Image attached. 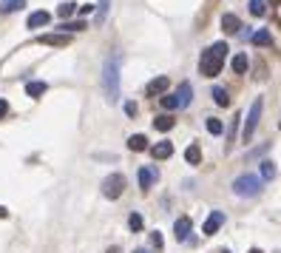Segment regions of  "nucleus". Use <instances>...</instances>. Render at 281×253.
<instances>
[{"mask_svg": "<svg viewBox=\"0 0 281 253\" xmlns=\"http://www.w3.org/2000/svg\"><path fill=\"white\" fill-rule=\"evenodd\" d=\"M108 253H120V247H111V250H108Z\"/></svg>", "mask_w": 281, "mask_h": 253, "instance_id": "nucleus-34", "label": "nucleus"}, {"mask_svg": "<svg viewBox=\"0 0 281 253\" xmlns=\"http://www.w3.org/2000/svg\"><path fill=\"white\" fill-rule=\"evenodd\" d=\"M102 86H106V97L108 103H116L120 100V57L111 54L106 60V69H102Z\"/></svg>", "mask_w": 281, "mask_h": 253, "instance_id": "nucleus-1", "label": "nucleus"}, {"mask_svg": "<svg viewBox=\"0 0 281 253\" xmlns=\"http://www.w3.org/2000/svg\"><path fill=\"white\" fill-rule=\"evenodd\" d=\"M150 242H154V247H162V236H159V233H150Z\"/></svg>", "mask_w": 281, "mask_h": 253, "instance_id": "nucleus-32", "label": "nucleus"}, {"mask_svg": "<svg viewBox=\"0 0 281 253\" xmlns=\"http://www.w3.org/2000/svg\"><path fill=\"white\" fill-rule=\"evenodd\" d=\"M222 63H224V57L222 54L213 52V46L210 49H204L202 52V60H199V71H202L204 77H216L222 71Z\"/></svg>", "mask_w": 281, "mask_h": 253, "instance_id": "nucleus-2", "label": "nucleus"}, {"mask_svg": "<svg viewBox=\"0 0 281 253\" xmlns=\"http://www.w3.org/2000/svg\"><path fill=\"white\" fill-rule=\"evenodd\" d=\"M222 225H224V213H222V210H213L210 216L204 219V225H202V233L213 236V233H216V230H219Z\"/></svg>", "mask_w": 281, "mask_h": 253, "instance_id": "nucleus-6", "label": "nucleus"}, {"mask_svg": "<svg viewBox=\"0 0 281 253\" xmlns=\"http://www.w3.org/2000/svg\"><path fill=\"white\" fill-rule=\"evenodd\" d=\"M222 253H230V250H222Z\"/></svg>", "mask_w": 281, "mask_h": 253, "instance_id": "nucleus-38", "label": "nucleus"}, {"mask_svg": "<svg viewBox=\"0 0 281 253\" xmlns=\"http://www.w3.org/2000/svg\"><path fill=\"white\" fill-rule=\"evenodd\" d=\"M184 159H188V165H199V162H202V148H199L196 142H190V145L184 148Z\"/></svg>", "mask_w": 281, "mask_h": 253, "instance_id": "nucleus-13", "label": "nucleus"}, {"mask_svg": "<svg viewBox=\"0 0 281 253\" xmlns=\"http://www.w3.org/2000/svg\"><path fill=\"white\" fill-rule=\"evenodd\" d=\"M6 114H9V103H6V100H0V120H3Z\"/></svg>", "mask_w": 281, "mask_h": 253, "instance_id": "nucleus-31", "label": "nucleus"}, {"mask_svg": "<svg viewBox=\"0 0 281 253\" xmlns=\"http://www.w3.org/2000/svg\"><path fill=\"white\" fill-rule=\"evenodd\" d=\"M156 168H150V165H145V168H140V174H136V179H140V188L142 191H148L150 185L156 182Z\"/></svg>", "mask_w": 281, "mask_h": 253, "instance_id": "nucleus-7", "label": "nucleus"}, {"mask_svg": "<svg viewBox=\"0 0 281 253\" xmlns=\"http://www.w3.org/2000/svg\"><path fill=\"white\" fill-rule=\"evenodd\" d=\"M230 66H233V71H236V74H244V71H247V57H244V54H236Z\"/></svg>", "mask_w": 281, "mask_h": 253, "instance_id": "nucleus-26", "label": "nucleus"}, {"mask_svg": "<svg viewBox=\"0 0 281 253\" xmlns=\"http://www.w3.org/2000/svg\"><path fill=\"white\" fill-rule=\"evenodd\" d=\"M97 6H100L97 9V26H100V23H106V18H108V0H100Z\"/></svg>", "mask_w": 281, "mask_h": 253, "instance_id": "nucleus-28", "label": "nucleus"}, {"mask_svg": "<svg viewBox=\"0 0 281 253\" xmlns=\"http://www.w3.org/2000/svg\"><path fill=\"white\" fill-rule=\"evenodd\" d=\"M238 29H242V20L228 12V15H222V32H228V35H238Z\"/></svg>", "mask_w": 281, "mask_h": 253, "instance_id": "nucleus-9", "label": "nucleus"}, {"mask_svg": "<svg viewBox=\"0 0 281 253\" xmlns=\"http://www.w3.org/2000/svg\"><path fill=\"white\" fill-rule=\"evenodd\" d=\"M6 216H9V210H6V208H0V219H6Z\"/></svg>", "mask_w": 281, "mask_h": 253, "instance_id": "nucleus-33", "label": "nucleus"}, {"mask_svg": "<svg viewBox=\"0 0 281 253\" xmlns=\"http://www.w3.org/2000/svg\"><path fill=\"white\" fill-rule=\"evenodd\" d=\"M26 6V0H0V15H12Z\"/></svg>", "mask_w": 281, "mask_h": 253, "instance_id": "nucleus-16", "label": "nucleus"}, {"mask_svg": "<svg viewBox=\"0 0 281 253\" xmlns=\"http://www.w3.org/2000/svg\"><path fill=\"white\" fill-rule=\"evenodd\" d=\"M262 108H264V103H262V97L258 100H253V105H250V111H247V122H244V142H250L253 140V134H256V125H258V120H262Z\"/></svg>", "mask_w": 281, "mask_h": 253, "instance_id": "nucleus-4", "label": "nucleus"}, {"mask_svg": "<svg viewBox=\"0 0 281 253\" xmlns=\"http://www.w3.org/2000/svg\"><path fill=\"white\" fill-rule=\"evenodd\" d=\"M250 15H253V18H264V15H267L264 0H250Z\"/></svg>", "mask_w": 281, "mask_h": 253, "instance_id": "nucleus-23", "label": "nucleus"}, {"mask_svg": "<svg viewBox=\"0 0 281 253\" xmlns=\"http://www.w3.org/2000/svg\"><path fill=\"white\" fill-rule=\"evenodd\" d=\"M48 20H52V15H48V12H34V15H28V29L48 26Z\"/></svg>", "mask_w": 281, "mask_h": 253, "instance_id": "nucleus-15", "label": "nucleus"}, {"mask_svg": "<svg viewBox=\"0 0 281 253\" xmlns=\"http://www.w3.org/2000/svg\"><path fill=\"white\" fill-rule=\"evenodd\" d=\"M154 125H156V131H170V128H174V117L162 114V117H156V120H154Z\"/></svg>", "mask_w": 281, "mask_h": 253, "instance_id": "nucleus-21", "label": "nucleus"}, {"mask_svg": "<svg viewBox=\"0 0 281 253\" xmlns=\"http://www.w3.org/2000/svg\"><path fill=\"white\" fill-rule=\"evenodd\" d=\"M258 188H262V179H258L256 174H244V176H238L236 182H233V191H236L238 196H256Z\"/></svg>", "mask_w": 281, "mask_h": 253, "instance_id": "nucleus-3", "label": "nucleus"}, {"mask_svg": "<svg viewBox=\"0 0 281 253\" xmlns=\"http://www.w3.org/2000/svg\"><path fill=\"white\" fill-rule=\"evenodd\" d=\"M270 3H281V0H270Z\"/></svg>", "mask_w": 281, "mask_h": 253, "instance_id": "nucleus-36", "label": "nucleus"}, {"mask_svg": "<svg viewBox=\"0 0 281 253\" xmlns=\"http://www.w3.org/2000/svg\"><path fill=\"white\" fill-rule=\"evenodd\" d=\"M188 233H190V216H179L176 219V225H174V236L179 239V242H184Z\"/></svg>", "mask_w": 281, "mask_h": 253, "instance_id": "nucleus-11", "label": "nucleus"}, {"mask_svg": "<svg viewBox=\"0 0 281 253\" xmlns=\"http://www.w3.org/2000/svg\"><path fill=\"white\" fill-rule=\"evenodd\" d=\"M250 253H262V250H258V247H253V250H250Z\"/></svg>", "mask_w": 281, "mask_h": 253, "instance_id": "nucleus-35", "label": "nucleus"}, {"mask_svg": "<svg viewBox=\"0 0 281 253\" xmlns=\"http://www.w3.org/2000/svg\"><path fill=\"white\" fill-rule=\"evenodd\" d=\"M128 227H131V230H142V216H140V213H131V219H128Z\"/></svg>", "mask_w": 281, "mask_h": 253, "instance_id": "nucleus-30", "label": "nucleus"}, {"mask_svg": "<svg viewBox=\"0 0 281 253\" xmlns=\"http://www.w3.org/2000/svg\"><path fill=\"white\" fill-rule=\"evenodd\" d=\"M278 125H281V122H278Z\"/></svg>", "mask_w": 281, "mask_h": 253, "instance_id": "nucleus-39", "label": "nucleus"}, {"mask_svg": "<svg viewBox=\"0 0 281 253\" xmlns=\"http://www.w3.org/2000/svg\"><path fill=\"white\" fill-rule=\"evenodd\" d=\"M136 253H148V250H136Z\"/></svg>", "mask_w": 281, "mask_h": 253, "instance_id": "nucleus-37", "label": "nucleus"}, {"mask_svg": "<svg viewBox=\"0 0 281 253\" xmlns=\"http://www.w3.org/2000/svg\"><path fill=\"white\" fill-rule=\"evenodd\" d=\"M82 29H86V23L82 20H74V23H62L60 32L62 35H74V32H82Z\"/></svg>", "mask_w": 281, "mask_h": 253, "instance_id": "nucleus-24", "label": "nucleus"}, {"mask_svg": "<svg viewBox=\"0 0 281 253\" xmlns=\"http://www.w3.org/2000/svg\"><path fill=\"white\" fill-rule=\"evenodd\" d=\"M256 46H270L272 43V35L267 32V29H258V32H253V37H250Z\"/></svg>", "mask_w": 281, "mask_h": 253, "instance_id": "nucleus-20", "label": "nucleus"}, {"mask_svg": "<svg viewBox=\"0 0 281 253\" xmlns=\"http://www.w3.org/2000/svg\"><path fill=\"white\" fill-rule=\"evenodd\" d=\"M128 148L131 151H145L148 148V137H145V134H134L131 140H128Z\"/></svg>", "mask_w": 281, "mask_h": 253, "instance_id": "nucleus-18", "label": "nucleus"}, {"mask_svg": "<svg viewBox=\"0 0 281 253\" xmlns=\"http://www.w3.org/2000/svg\"><path fill=\"white\" fill-rule=\"evenodd\" d=\"M213 100H216V105H222V108H228V105H230V94H228V88L216 86V88H213Z\"/></svg>", "mask_w": 281, "mask_h": 253, "instance_id": "nucleus-19", "label": "nucleus"}, {"mask_svg": "<svg viewBox=\"0 0 281 253\" xmlns=\"http://www.w3.org/2000/svg\"><path fill=\"white\" fill-rule=\"evenodd\" d=\"M204 128H208L210 134H222V131H224L222 120H216V117H208V120H204Z\"/></svg>", "mask_w": 281, "mask_h": 253, "instance_id": "nucleus-25", "label": "nucleus"}, {"mask_svg": "<svg viewBox=\"0 0 281 253\" xmlns=\"http://www.w3.org/2000/svg\"><path fill=\"white\" fill-rule=\"evenodd\" d=\"M74 12H77V3H71V0H66V3H60V6H57V15H60L62 20L71 18Z\"/></svg>", "mask_w": 281, "mask_h": 253, "instance_id": "nucleus-22", "label": "nucleus"}, {"mask_svg": "<svg viewBox=\"0 0 281 253\" xmlns=\"http://www.w3.org/2000/svg\"><path fill=\"white\" fill-rule=\"evenodd\" d=\"M125 191V176L122 174H108L106 179H102V196H108V199H120Z\"/></svg>", "mask_w": 281, "mask_h": 253, "instance_id": "nucleus-5", "label": "nucleus"}, {"mask_svg": "<svg viewBox=\"0 0 281 253\" xmlns=\"http://www.w3.org/2000/svg\"><path fill=\"white\" fill-rule=\"evenodd\" d=\"M176 100H179V108L194 100V88H190V83H179V88H176Z\"/></svg>", "mask_w": 281, "mask_h": 253, "instance_id": "nucleus-12", "label": "nucleus"}, {"mask_svg": "<svg viewBox=\"0 0 281 253\" xmlns=\"http://www.w3.org/2000/svg\"><path fill=\"white\" fill-rule=\"evenodd\" d=\"M272 176H276V165L267 159V162H262V179H272Z\"/></svg>", "mask_w": 281, "mask_h": 253, "instance_id": "nucleus-29", "label": "nucleus"}, {"mask_svg": "<svg viewBox=\"0 0 281 253\" xmlns=\"http://www.w3.org/2000/svg\"><path fill=\"white\" fill-rule=\"evenodd\" d=\"M165 91H168V77H156L145 86V94L148 97H159V94H165Z\"/></svg>", "mask_w": 281, "mask_h": 253, "instance_id": "nucleus-10", "label": "nucleus"}, {"mask_svg": "<svg viewBox=\"0 0 281 253\" xmlns=\"http://www.w3.org/2000/svg\"><path fill=\"white\" fill-rule=\"evenodd\" d=\"M37 43H43V46H68L71 35H62V32H57V35H40L37 37Z\"/></svg>", "mask_w": 281, "mask_h": 253, "instance_id": "nucleus-8", "label": "nucleus"}, {"mask_svg": "<svg viewBox=\"0 0 281 253\" xmlns=\"http://www.w3.org/2000/svg\"><path fill=\"white\" fill-rule=\"evenodd\" d=\"M159 103H162V108H165V111H176V108H179V100H176V94H165L162 100H159Z\"/></svg>", "mask_w": 281, "mask_h": 253, "instance_id": "nucleus-27", "label": "nucleus"}, {"mask_svg": "<svg viewBox=\"0 0 281 253\" xmlns=\"http://www.w3.org/2000/svg\"><path fill=\"white\" fill-rule=\"evenodd\" d=\"M46 91H48V86H46V83H40V80H34V83H28V86H26V94L34 97V100H37V97H43Z\"/></svg>", "mask_w": 281, "mask_h": 253, "instance_id": "nucleus-17", "label": "nucleus"}, {"mask_svg": "<svg viewBox=\"0 0 281 253\" xmlns=\"http://www.w3.org/2000/svg\"><path fill=\"white\" fill-rule=\"evenodd\" d=\"M150 154H154V159H168L170 157V154H174V145H170V142H156V145H154V148H150Z\"/></svg>", "mask_w": 281, "mask_h": 253, "instance_id": "nucleus-14", "label": "nucleus"}]
</instances>
